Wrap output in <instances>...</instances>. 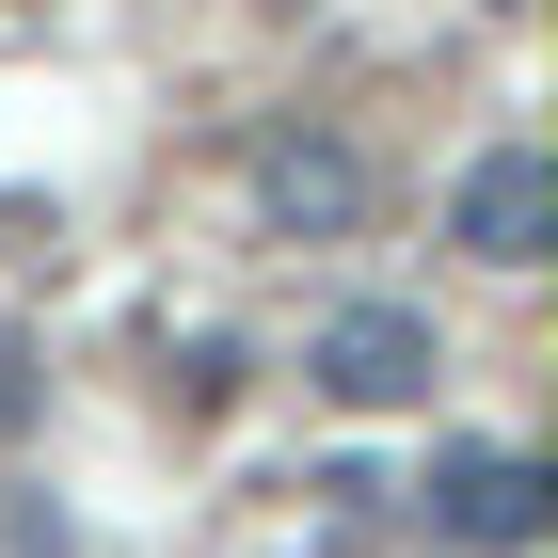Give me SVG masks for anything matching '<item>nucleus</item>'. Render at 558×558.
Masks as SVG:
<instances>
[{"instance_id": "1", "label": "nucleus", "mask_w": 558, "mask_h": 558, "mask_svg": "<svg viewBox=\"0 0 558 558\" xmlns=\"http://www.w3.org/2000/svg\"><path fill=\"white\" fill-rule=\"evenodd\" d=\"M430 367H447V351H430V319H415V303H336V319L303 336V384H319V399H351V415H415V399H430Z\"/></svg>"}, {"instance_id": "2", "label": "nucleus", "mask_w": 558, "mask_h": 558, "mask_svg": "<svg viewBox=\"0 0 558 558\" xmlns=\"http://www.w3.org/2000/svg\"><path fill=\"white\" fill-rule=\"evenodd\" d=\"M543 511H558V478L526 463V447H447V463H430V543L447 558H526Z\"/></svg>"}, {"instance_id": "3", "label": "nucleus", "mask_w": 558, "mask_h": 558, "mask_svg": "<svg viewBox=\"0 0 558 558\" xmlns=\"http://www.w3.org/2000/svg\"><path fill=\"white\" fill-rule=\"evenodd\" d=\"M447 240H463L478 271H543V240H558V160H543V144H478L463 192H447Z\"/></svg>"}, {"instance_id": "4", "label": "nucleus", "mask_w": 558, "mask_h": 558, "mask_svg": "<svg viewBox=\"0 0 558 558\" xmlns=\"http://www.w3.org/2000/svg\"><path fill=\"white\" fill-rule=\"evenodd\" d=\"M256 223H271V240H351V223H367V160L319 144V129L256 144Z\"/></svg>"}, {"instance_id": "5", "label": "nucleus", "mask_w": 558, "mask_h": 558, "mask_svg": "<svg viewBox=\"0 0 558 558\" xmlns=\"http://www.w3.org/2000/svg\"><path fill=\"white\" fill-rule=\"evenodd\" d=\"M0 415H16V351H0Z\"/></svg>"}, {"instance_id": "6", "label": "nucleus", "mask_w": 558, "mask_h": 558, "mask_svg": "<svg viewBox=\"0 0 558 558\" xmlns=\"http://www.w3.org/2000/svg\"><path fill=\"white\" fill-rule=\"evenodd\" d=\"M495 16H511V0H495Z\"/></svg>"}]
</instances>
